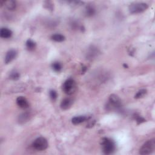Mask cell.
Listing matches in <instances>:
<instances>
[{
  "instance_id": "7a4b0ae2",
  "label": "cell",
  "mask_w": 155,
  "mask_h": 155,
  "mask_svg": "<svg viewBox=\"0 0 155 155\" xmlns=\"http://www.w3.org/2000/svg\"><path fill=\"white\" fill-rule=\"evenodd\" d=\"M102 151L105 154H113L116 150V143L113 140L108 137H103L101 142Z\"/></svg>"
},
{
  "instance_id": "e0dca14e",
  "label": "cell",
  "mask_w": 155,
  "mask_h": 155,
  "mask_svg": "<svg viewBox=\"0 0 155 155\" xmlns=\"http://www.w3.org/2000/svg\"><path fill=\"white\" fill-rule=\"evenodd\" d=\"M25 46H26V48H27L28 50L33 51L35 49V48L36 47V44L32 39H28L27 40V41L25 42Z\"/></svg>"
},
{
  "instance_id": "4fadbf2b",
  "label": "cell",
  "mask_w": 155,
  "mask_h": 155,
  "mask_svg": "<svg viewBox=\"0 0 155 155\" xmlns=\"http://www.w3.org/2000/svg\"><path fill=\"white\" fill-rule=\"evenodd\" d=\"M90 119V117L87 116H74L71 119V122L74 125H78L80 124L86 120H88Z\"/></svg>"
},
{
  "instance_id": "52a82bcc",
  "label": "cell",
  "mask_w": 155,
  "mask_h": 155,
  "mask_svg": "<svg viewBox=\"0 0 155 155\" xmlns=\"http://www.w3.org/2000/svg\"><path fill=\"white\" fill-rule=\"evenodd\" d=\"M99 50L94 45H91L86 53V58L88 60H93L99 54Z\"/></svg>"
},
{
  "instance_id": "ffe728a7",
  "label": "cell",
  "mask_w": 155,
  "mask_h": 155,
  "mask_svg": "<svg viewBox=\"0 0 155 155\" xmlns=\"http://www.w3.org/2000/svg\"><path fill=\"white\" fill-rule=\"evenodd\" d=\"M147 93V90L146 89H141L139 90L137 93L134 95V98L135 99H140L143 97Z\"/></svg>"
},
{
  "instance_id": "ba28073f",
  "label": "cell",
  "mask_w": 155,
  "mask_h": 155,
  "mask_svg": "<svg viewBox=\"0 0 155 155\" xmlns=\"http://www.w3.org/2000/svg\"><path fill=\"white\" fill-rule=\"evenodd\" d=\"M17 51L16 50H14V49H11L9 50L5 54V59H4V62L6 64H8L9 63H10L12 61H13L17 56Z\"/></svg>"
},
{
  "instance_id": "484cf974",
  "label": "cell",
  "mask_w": 155,
  "mask_h": 155,
  "mask_svg": "<svg viewBox=\"0 0 155 155\" xmlns=\"http://www.w3.org/2000/svg\"><path fill=\"white\" fill-rule=\"evenodd\" d=\"M123 66H124V67L125 68H128V65L126 64H123Z\"/></svg>"
},
{
  "instance_id": "603a6c76",
  "label": "cell",
  "mask_w": 155,
  "mask_h": 155,
  "mask_svg": "<svg viewBox=\"0 0 155 155\" xmlns=\"http://www.w3.org/2000/svg\"><path fill=\"white\" fill-rule=\"evenodd\" d=\"M44 7L49 10H53V8H54V6H53V3L51 2V1H45L44 2Z\"/></svg>"
},
{
  "instance_id": "d4e9b609",
  "label": "cell",
  "mask_w": 155,
  "mask_h": 155,
  "mask_svg": "<svg viewBox=\"0 0 155 155\" xmlns=\"http://www.w3.org/2000/svg\"><path fill=\"white\" fill-rule=\"evenodd\" d=\"M87 67H85V66H84V67H82V73H84L85 71H86V70H87Z\"/></svg>"
},
{
  "instance_id": "cb8c5ba5",
  "label": "cell",
  "mask_w": 155,
  "mask_h": 155,
  "mask_svg": "<svg viewBox=\"0 0 155 155\" xmlns=\"http://www.w3.org/2000/svg\"><path fill=\"white\" fill-rule=\"evenodd\" d=\"M95 122H96V121H95V120L91 121L90 123H89V124H88L87 125V127H88V128H91V127H93V125H94Z\"/></svg>"
},
{
  "instance_id": "30bf717a",
  "label": "cell",
  "mask_w": 155,
  "mask_h": 155,
  "mask_svg": "<svg viewBox=\"0 0 155 155\" xmlns=\"http://www.w3.org/2000/svg\"><path fill=\"white\" fill-rule=\"evenodd\" d=\"M16 102L17 105L19 107H20L21 108H23V109L27 108L29 106V104H28V101L24 96H18L16 98Z\"/></svg>"
},
{
  "instance_id": "ac0fdd59",
  "label": "cell",
  "mask_w": 155,
  "mask_h": 155,
  "mask_svg": "<svg viewBox=\"0 0 155 155\" xmlns=\"http://www.w3.org/2000/svg\"><path fill=\"white\" fill-rule=\"evenodd\" d=\"M8 77L11 80L17 81L20 78V73L17 70H13L10 71Z\"/></svg>"
},
{
  "instance_id": "44dd1931",
  "label": "cell",
  "mask_w": 155,
  "mask_h": 155,
  "mask_svg": "<svg viewBox=\"0 0 155 155\" xmlns=\"http://www.w3.org/2000/svg\"><path fill=\"white\" fill-rule=\"evenodd\" d=\"M134 118L136 120V122H137V124L138 125L142 124V123H143L145 122H146V120L142 116H140V115L137 114H134Z\"/></svg>"
},
{
  "instance_id": "7c38bea8",
  "label": "cell",
  "mask_w": 155,
  "mask_h": 155,
  "mask_svg": "<svg viewBox=\"0 0 155 155\" xmlns=\"http://www.w3.org/2000/svg\"><path fill=\"white\" fill-rule=\"evenodd\" d=\"M31 117V114L28 112H25L21 114L18 118V122L19 124H24L28 122Z\"/></svg>"
},
{
  "instance_id": "8fae6325",
  "label": "cell",
  "mask_w": 155,
  "mask_h": 155,
  "mask_svg": "<svg viewBox=\"0 0 155 155\" xmlns=\"http://www.w3.org/2000/svg\"><path fill=\"white\" fill-rule=\"evenodd\" d=\"M73 104V100L71 98L67 97L64 99L60 104V107L63 110H67L69 109Z\"/></svg>"
},
{
  "instance_id": "7402d4cb",
  "label": "cell",
  "mask_w": 155,
  "mask_h": 155,
  "mask_svg": "<svg viewBox=\"0 0 155 155\" xmlns=\"http://www.w3.org/2000/svg\"><path fill=\"white\" fill-rule=\"evenodd\" d=\"M49 96L50 99L53 101H54L56 100L57 97H58V94L57 92L54 90H50L49 91Z\"/></svg>"
},
{
  "instance_id": "3957f363",
  "label": "cell",
  "mask_w": 155,
  "mask_h": 155,
  "mask_svg": "<svg viewBox=\"0 0 155 155\" xmlns=\"http://www.w3.org/2000/svg\"><path fill=\"white\" fill-rule=\"evenodd\" d=\"M148 8V5L145 2H136L131 3L129 7L128 10L131 14L141 13L145 12Z\"/></svg>"
},
{
  "instance_id": "277c9868",
  "label": "cell",
  "mask_w": 155,
  "mask_h": 155,
  "mask_svg": "<svg viewBox=\"0 0 155 155\" xmlns=\"http://www.w3.org/2000/svg\"><path fill=\"white\" fill-rule=\"evenodd\" d=\"M155 150V139H151L146 141L140 148L139 153L140 154H150Z\"/></svg>"
},
{
  "instance_id": "8992f818",
  "label": "cell",
  "mask_w": 155,
  "mask_h": 155,
  "mask_svg": "<svg viewBox=\"0 0 155 155\" xmlns=\"http://www.w3.org/2000/svg\"><path fill=\"white\" fill-rule=\"evenodd\" d=\"M32 147L38 151H43L47 148L48 146L47 140L44 137H39L35 139L31 144Z\"/></svg>"
},
{
  "instance_id": "d6986e66",
  "label": "cell",
  "mask_w": 155,
  "mask_h": 155,
  "mask_svg": "<svg viewBox=\"0 0 155 155\" xmlns=\"http://www.w3.org/2000/svg\"><path fill=\"white\" fill-rule=\"evenodd\" d=\"M51 68H53V70L56 71V72H60L62 68V65L60 62L56 61L52 63L51 64Z\"/></svg>"
},
{
  "instance_id": "6da1fadb",
  "label": "cell",
  "mask_w": 155,
  "mask_h": 155,
  "mask_svg": "<svg viewBox=\"0 0 155 155\" xmlns=\"http://www.w3.org/2000/svg\"><path fill=\"white\" fill-rule=\"evenodd\" d=\"M105 107L107 108V110H109V111L122 110V104L120 99L117 95L115 94H111L109 96L108 101Z\"/></svg>"
},
{
  "instance_id": "9a60e30c",
  "label": "cell",
  "mask_w": 155,
  "mask_h": 155,
  "mask_svg": "<svg viewBox=\"0 0 155 155\" xmlns=\"http://www.w3.org/2000/svg\"><path fill=\"white\" fill-rule=\"evenodd\" d=\"M84 13L87 17H91L95 15L96 9L92 4H88L85 8Z\"/></svg>"
},
{
  "instance_id": "2e32d148",
  "label": "cell",
  "mask_w": 155,
  "mask_h": 155,
  "mask_svg": "<svg viewBox=\"0 0 155 155\" xmlns=\"http://www.w3.org/2000/svg\"><path fill=\"white\" fill-rule=\"evenodd\" d=\"M51 39L55 41V42H63L65 41V37L62 35V34H60V33H56V34H54L53 35L51 36Z\"/></svg>"
},
{
  "instance_id": "5bb4252c",
  "label": "cell",
  "mask_w": 155,
  "mask_h": 155,
  "mask_svg": "<svg viewBox=\"0 0 155 155\" xmlns=\"http://www.w3.org/2000/svg\"><path fill=\"white\" fill-rule=\"evenodd\" d=\"M12 31L10 29L6 28V27H2L1 28L0 30V36L2 38L4 39H8L12 37Z\"/></svg>"
},
{
  "instance_id": "9c48e42d",
  "label": "cell",
  "mask_w": 155,
  "mask_h": 155,
  "mask_svg": "<svg viewBox=\"0 0 155 155\" xmlns=\"http://www.w3.org/2000/svg\"><path fill=\"white\" fill-rule=\"evenodd\" d=\"M0 4H1V6L4 5L5 7V8L10 11L15 10L17 7L16 1H13V0L1 1Z\"/></svg>"
},
{
  "instance_id": "5b68a950",
  "label": "cell",
  "mask_w": 155,
  "mask_h": 155,
  "mask_svg": "<svg viewBox=\"0 0 155 155\" xmlns=\"http://www.w3.org/2000/svg\"><path fill=\"white\" fill-rule=\"evenodd\" d=\"M76 82L74 79L71 78L67 79L62 85L63 91L68 95H71L73 94L76 91Z\"/></svg>"
}]
</instances>
